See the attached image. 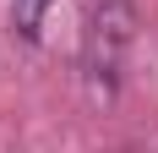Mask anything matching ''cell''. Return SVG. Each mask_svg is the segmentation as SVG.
Instances as JSON below:
<instances>
[{"mask_svg":"<svg viewBox=\"0 0 158 153\" xmlns=\"http://www.w3.org/2000/svg\"><path fill=\"white\" fill-rule=\"evenodd\" d=\"M131 38H136V0H93L87 33H82V88L93 104L120 98Z\"/></svg>","mask_w":158,"mask_h":153,"instance_id":"cell-1","label":"cell"},{"mask_svg":"<svg viewBox=\"0 0 158 153\" xmlns=\"http://www.w3.org/2000/svg\"><path fill=\"white\" fill-rule=\"evenodd\" d=\"M55 0H11V22H16V38L22 44H38L44 38V16Z\"/></svg>","mask_w":158,"mask_h":153,"instance_id":"cell-2","label":"cell"}]
</instances>
